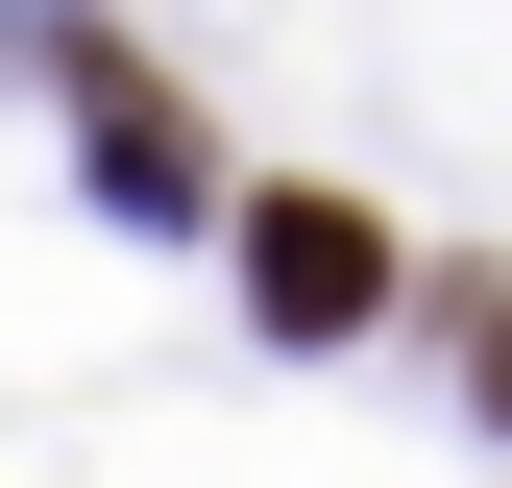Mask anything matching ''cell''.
<instances>
[{"instance_id": "obj_1", "label": "cell", "mask_w": 512, "mask_h": 488, "mask_svg": "<svg viewBox=\"0 0 512 488\" xmlns=\"http://www.w3.org/2000/svg\"><path fill=\"white\" fill-rule=\"evenodd\" d=\"M244 318L269 342H366L391 318V220L366 196H244Z\"/></svg>"}, {"instance_id": "obj_2", "label": "cell", "mask_w": 512, "mask_h": 488, "mask_svg": "<svg viewBox=\"0 0 512 488\" xmlns=\"http://www.w3.org/2000/svg\"><path fill=\"white\" fill-rule=\"evenodd\" d=\"M74 147H98V196H196V122H171V74H122V49H74Z\"/></svg>"}, {"instance_id": "obj_3", "label": "cell", "mask_w": 512, "mask_h": 488, "mask_svg": "<svg viewBox=\"0 0 512 488\" xmlns=\"http://www.w3.org/2000/svg\"><path fill=\"white\" fill-rule=\"evenodd\" d=\"M464 391H488V415H512V293H464Z\"/></svg>"}]
</instances>
